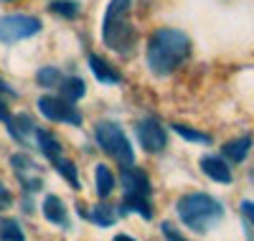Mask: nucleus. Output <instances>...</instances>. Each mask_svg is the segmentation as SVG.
Returning a JSON list of instances; mask_svg holds the SVG:
<instances>
[{
    "instance_id": "f257e3e1",
    "label": "nucleus",
    "mask_w": 254,
    "mask_h": 241,
    "mask_svg": "<svg viewBox=\"0 0 254 241\" xmlns=\"http://www.w3.org/2000/svg\"><path fill=\"white\" fill-rule=\"evenodd\" d=\"M190 54V41L183 31L160 28L147 41V66L155 76L173 74Z\"/></svg>"
},
{
    "instance_id": "f03ea898",
    "label": "nucleus",
    "mask_w": 254,
    "mask_h": 241,
    "mask_svg": "<svg viewBox=\"0 0 254 241\" xmlns=\"http://www.w3.org/2000/svg\"><path fill=\"white\" fill-rule=\"evenodd\" d=\"M102 38L112 51L125 54V56L132 54L137 33L130 23V0H110L107 13H104Z\"/></svg>"
},
{
    "instance_id": "7ed1b4c3",
    "label": "nucleus",
    "mask_w": 254,
    "mask_h": 241,
    "mask_svg": "<svg viewBox=\"0 0 254 241\" xmlns=\"http://www.w3.org/2000/svg\"><path fill=\"white\" fill-rule=\"evenodd\" d=\"M181 221L196 234H206L211 226H216L224 216V208L216 198H211L206 193H188L176 206Z\"/></svg>"
},
{
    "instance_id": "20e7f679",
    "label": "nucleus",
    "mask_w": 254,
    "mask_h": 241,
    "mask_svg": "<svg viewBox=\"0 0 254 241\" xmlns=\"http://www.w3.org/2000/svg\"><path fill=\"white\" fill-rule=\"evenodd\" d=\"M94 137L99 147L107 152L110 158H115L120 165H132L135 163V152L130 147V140L125 137V132L115 122H99L94 129Z\"/></svg>"
},
{
    "instance_id": "39448f33",
    "label": "nucleus",
    "mask_w": 254,
    "mask_h": 241,
    "mask_svg": "<svg viewBox=\"0 0 254 241\" xmlns=\"http://www.w3.org/2000/svg\"><path fill=\"white\" fill-rule=\"evenodd\" d=\"M41 31V20L23 13H10L0 18V43H15L31 38Z\"/></svg>"
},
{
    "instance_id": "423d86ee",
    "label": "nucleus",
    "mask_w": 254,
    "mask_h": 241,
    "mask_svg": "<svg viewBox=\"0 0 254 241\" xmlns=\"http://www.w3.org/2000/svg\"><path fill=\"white\" fill-rule=\"evenodd\" d=\"M38 109L41 115L51 122H69V124H81V115L74 107V102L64 99V97H41L38 99Z\"/></svg>"
},
{
    "instance_id": "0eeeda50",
    "label": "nucleus",
    "mask_w": 254,
    "mask_h": 241,
    "mask_svg": "<svg viewBox=\"0 0 254 241\" xmlns=\"http://www.w3.org/2000/svg\"><path fill=\"white\" fill-rule=\"evenodd\" d=\"M135 129H137V140H140V145H142L147 152H160V150L165 147V142H168L165 129H163L160 122L153 120V117L142 120Z\"/></svg>"
},
{
    "instance_id": "6e6552de",
    "label": "nucleus",
    "mask_w": 254,
    "mask_h": 241,
    "mask_svg": "<svg viewBox=\"0 0 254 241\" xmlns=\"http://www.w3.org/2000/svg\"><path fill=\"white\" fill-rule=\"evenodd\" d=\"M10 165H13L20 185H23L26 190H41V178L36 175V168H38V165H36L28 155H13V158H10Z\"/></svg>"
},
{
    "instance_id": "1a4fd4ad",
    "label": "nucleus",
    "mask_w": 254,
    "mask_h": 241,
    "mask_svg": "<svg viewBox=\"0 0 254 241\" xmlns=\"http://www.w3.org/2000/svg\"><path fill=\"white\" fill-rule=\"evenodd\" d=\"M120 181L125 185V193H142V195H150V181H147V175L132 165H125Z\"/></svg>"
},
{
    "instance_id": "9d476101",
    "label": "nucleus",
    "mask_w": 254,
    "mask_h": 241,
    "mask_svg": "<svg viewBox=\"0 0 254 241\" xmlns=\"http://www.w3.org/2000/svg\"><path fill=\"white\" fill-rule=\"evenodd\" d=\"M201 170L208 175L211 181H216V183H231V170L229 165L216 158V155H203L201 158Z\"/></svg>"
},
{
    "instance_id": "9b49d317",
    "label": "nucleus",
    "mask_w": 254,
    "mask_h": 241,
    "mask_svg": "<svg viewBox=\"0 0 254 241\" xmlns=\"http://www.w3.org/2000/svg\"><path fill=\"white\" fill-rule=\"evenodd\" d=\"M44 216H46V221H51V224H56V226H64V229L69 226L66 208H64V203H61L59 195H46V201H44Z\"/></svg>"
},
{
    "instance_id": "f8f14e48",
    "label": "nucleus",
    "mask_w": 254,
    "mask_h": 241,
    "mask_svg": "<svg viewBox=\"0 0 254 241\" xmlns=\"http://www.w3.org/2000/svg\"><path fill=\"white\" fill-rule=\"evenodd\" d=\"M89 69H92V74L102 81V84H117L122 76H120V71L112 66V63H107L104 59H99V56H89Z\"/></svg>"
},
{
    "instance_id": "ddd939ff",
    "label": "nucleus",
    "mask_w": 254,
    "mask_h": 241,
    "mask_svg": "<svg viewBox=\"0 0 254 241\" xmlns=\"http://www.w3.org/2000/svg\"><path fill=\"white\" fill-rule=\"evenodd\" d=\"M122 211H132V213H140L142 218H153V208H150V201H147V195L142 193H125L122 198Z\"/></svg>"
},
{
    "instance_id": "4468645a",
    "label": "nucleus",
    "mask_w": 254,
    "mask_h": 241,
    "mask_svg": "<svg viewBox=\"0 0 254 241\" xmlns=\"http://www.w3.org/2000/svg\"><path fill=\"white\" fill-rule=\"evenodd\" d=\"M249 147H252V137L244 135V137H237V140L226 142L221 150H224V158H229L231 163H242L249 155Z\"/></svg>"
},
{
    "instance_id": "2eb2a0df",
    "label": "nucleus",
    "mask_w": 254,
    "mask_h": 241,
    "mask_svg": "<svg viewBox=\"0 0 254 241\" xmlns=\"http://www.w3.org/2000/svg\"><path fill=\"white\" fill-rule=\"evenodd\" d=\"M8 127H10V135H13L18 142H23V145L28 142V135H36V124H33V120H31L28 115H20V117L10 120Z\"/></svg>"
},
{
    "instance_id": "dca6fc26",
    "label": "nucleus",
    "mask_w": 254,
    "mask_h": 241,
    "mask_svg": "<svg viewBox=\"0 0 254 241\" xmlns=\"http://www.w3.org/2000/svg\"><path fill=\"white\" fill-rule=\"evenodd\" d=\"M94 185H97V195L99 198H107L115 188V175L107 165H97L94 170Z\"/></svg>"
},
{
    "instance_id": "f3484780",
    "label": "nucleus",
    "mask_w": 254,
    "mask_h": 241,
    "mask_svg": "<svg viewBox=\"0 0 254 241\" xmlns=\"http://www.w3.org/2000/svg\"><path fill=\"white\" fill-rule=\"evenodd\" d=\"M84 92H87V86H84V81L79 76H69V79H61L59 84V94L64 99H69V102H76L84 97Z\"/></svg>"
},
{
    "instance_id": "a211bd4d",
    "label": "nucleus",
    "mask_w": 254,
    "mask_h": 241,
    "mask_svg": "<svg viewBox=\"0 0 254 241\" xmlns=\"http://www.w3.org/2000/svg\"><path fill=\"white\" fill-rule=\"evenodd\" d=\"M51 163L56 165V170L64 175V178H66V183H69L74 190H79V188H81L79 175H76V168H74V163H71V160H66V158H61V155H59V158H54Z\"/></svg>"
},
{
    "instance_id": "6ab92c4d",
    "label": "nucleus",
    "mask_w": 254,
    "mask_h": 241,
    "mask_svg": "<svg viewBox=\"0 0 254 241\" xmlns=\"http://www.w3.org/2000/svg\"><path fill=\"white\" fill-rule=\"evenodd\" d=\"M36 140H38V147L44 150L51 160L61 155V145H59V140L51 132H46V129H36Z\"/></svg>"
},
{
    "instance_id": "aec40b11",
    "label": "nucleus",
    "mask_w": 254,
    "mask_h": 241,
    "mask_svg": "<svg viewBox=\"0 0 254 241\" xmlns=\"http://www.w3.org/2000/svg\"><path fill=\"white\" fill-rule=\"evenodd\" d=\"M92 221L97 224V226H112L115 221H117V208L115 206H107V203H99V206H94V211H92Z\"/></svg>"
},
{
    "instance_id": "412c9836",
    "label": "nucleus",
    "mask_w": 254,
    "mask_h": 241,
    "mask_svg": "<svg viewBox=\"0 0 254 241\" xmlns=\"http://www.w3.org/2000/svg\"><path fill=\"white\" fill-rule=\"evenodd\" d=\"M49 10L56 13V15H64V18H76L79 15V5L74 0H54L49 5Z\"/></svg>"
},
{
    "instance_id": "4be33fe9",
    "label": "nucleus",
    "mask_w": 254,
    "mask_h": 241,
    "mask_svg": "<svg viewBox=\"0 0 254 241\" xmlns=\"http://www.w3.org/2000/svg\"><path fill=\"white\" fill-rule=\"evenodd\" d=\"M36 79H38V84H41V86H59V84H61V74H59V69H56V66H46V69H41V71L36 74Z\"/></svg>"
},
{
    "instance_id": "5701e85b",
    "label": "nucleus",
    "mask_w": 254,
    "mask_h": 241,
    "mask_svg": "<svg viewBox=\"0 0 254 241\" xmlns=\"http://www.w3.org/2000/svg\"><path fill=\"white\" fill-rule=\"evenodd\" d=\"M173 129H176V135H181V137H186V140H190V142H203V145L211 142L208 135L196 132V129H190V127H186V124H173Z\"/></svg>"
},
{
    "instance_id": "b1692460",
    "label": "nucleus",
    "mask_w": 254,
    "mask_h": 241,
    "mask_svg": "<svg viewBox=\"0 0 254 241\" xmlns=\"http://www.w3.org/2000/svg\"><path fill=\"white\" fill-rule=\"evenodd\" d=\"M0 239L5 241H13V239H23V231H20V226L15 221H3V229H0Z\"/></svg>"
},
{
    "instance_id": "393cba45",
    "label": "nucleus",
    "mask_w": 254,
    "mask_h": 241,
    "mask_svg": "<svg viewBox=\"0 0 254 241\" xmlns=\"http://www.w3.org/2000/svg\"><path fill=\"white\" fill-rule=\"evenodd\" d=\"M13 203V195H10V190L3 185V181H0V208H8Z\"/></svg>"
},
{
    "instance_id": "a878e982",
    "label": "nucleus",
    "mask_w": 254,
    "mask_h": 241,
    "mask_svg": "<svg viewBox=\"0 0 254 241\" xmlns=\"http://www.w3.org/2000/svg\"><path fill=\"white\" fill-rule=\"evenodd\" d=\"M242 213H244L247 221L254 226V203H252V201H244V203H242Z\"/></svg>"
},
{
    "instance_id": "bb28decb",
    "label": "nucleus",
    "mask_w": 254,
    "mask_h": 241,
    "mask_svg": "<svg viewBox=\"0 0 254 241\" xmlns=\"http://www.w3.org/2000/svg\"><path fill=\"white\" fill-rule=\"evenodd\" d=\"M163 234H165L168 239H181V234H178V231H176L171 224H163Z\"/></svg>"
},
{
    "instance_id": "cd10ccee",
    "label": "nucleus",
    "mask_w": 254,
    "mask_h": 241,
    "mask_svg": "<svg viewBox=\"0 0 254 241\" xmlns=\"http://www.w3.org/2000/svg\"><path fill=\"white\" fill-rule=\"evenodd\" d=\"M0 122H10V109L0 102Z\"/></svg>"
},
{
    "instance_id": "c85d7f7f",
    "label": "nucleus",
    "mask_w": 254,
    "mask_h": 241,
    "mask_svg": "<svg viewBox=\"0 0 254 241\" xmlns=\"http://www.w3.org/2000/svg\"><path fill=\"white\" fill-rule=\"evenodd\" d=\"M0 92H5V94L15 97V89H8V84H5V81H0Z\"/></svg>"
}]
</instances>
